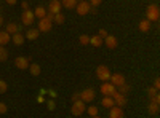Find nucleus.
Segmentation results:
<instances>
[{
    "mask_svg": "<svg viewBox=\"0 0 160 118\" xmlns=\"http://www.w3.org/2000/svg\"><path fill=\"white\" fill-rule=\"evenodd\" d=\"M112 99H114V102H115V106H118V107H123L125 104H127L125 94H120L118 91H115V93L112 94Z\"/></svg>",
    "mask_w": 160,
    "mask_h": 118,
    "instance_id": "9b49d317",
    "label": "nucleus"
},
{
    "mask_svg": "<svg viewBox=\"0 0 160 118\" xmlns=\"http://www.w3.org/2000/svg\"><path fill=\"white\" fill-rule=\"evenodd\" d=\"M47 104H48V109H50V110H53V109H55V102H53V101H48Z\"/></svg>",
    "mask_w": 160,
    "mask_h": 118,
    "instance_id": "c9c22d12",
    "label": "nucleus"
},
{
    "mask_svg": "<svg viewBox=\"0 0 160 118\" xmlns=\"http://www.w3.org/2000/svg\"><path fill=\"white\" fill-rule=\"evenodd\" d=\"M78 42L82 43V45H88L90 43V37L87 34H82V35H80V38H78Z\"/></svg>",
    "mask_w": 160,
    "mask_h": 118,
    "instance_id": "bb28decb",
    "label": "nucleus"
},
{
    "mask_svg": "<svg viewBox=\"0 0 160 118\" xmlns=\"http://www.w3.org/2000/svg\"><path fill=\"white\" fill-rule=\"evenodd\" d=\"M8 43H10V34L2 31V32H0V46H5Z\"/></svg>",
    "mask_w": 160,
    "mask_h": 118,
    "instance_id": "6ab92c4d",
    "label": "nucleus"
},
{
    "mask_svg": "<svg viewBox=\"0 0 160 118\" xmlns=\"http://www.w3.org/2000/svg\"><path fill=\"white\" fill-rule=\"evenodd\" d=\"M104 43H106V46H108V48H111V50L117 48V45H118L117 38H115L114 35H108V37H106V38H104Z\"/></svg>",
    "mask_w": 160,
    "mask_h": 118,
    "instance_id": "4468645a",
    "label": "nucleus"
},
{
    "mask_svg": "<svg viewBox=\"0 0 160 118\" xmlns=\"http://www.w3.org/2000/svg\"><path fill=\"white\" fill-rule=\"evenodd\" d=\"M98 35H99V37L102 38V40H104V38H106V37H108L109 34H108V31H106V29H99V32H98Z\"/></svg>",
    "mask_w": 160,
    "mask_h": 118,
    "instance_id": "473e14b6",
    "label": "nucleus"
},
{
    "mask_svg": "<svg viewBox=\"0 0 160 118\" xmlns=\"http://www.w3.org/2000/svg\"><path fill=\"white\" fill-rule=\"evenodd\" d=\"M109 118H123V110L122 107H118V106H114L109 109Z\"/></svg>",
    "mask_w": 160,
    "mask_h": 118,
    "instance_id": "ddd939ff",
    "label": "nucleus"
},
{
    "mask_svg": "<svg viewBox=\"0 0 160 118\" xmlns=\"http://www.w3.org/2000/svg\"><path fill=\"white\" fill-rule=\"evenodd\" d=\"M95 97H96V93H95V89H91V88H87V89H83L82 93H80V99H82L85 104L87 102H93Z\"/></svg>",
    "mask_w": 160,
    "mask_h": 118,
    "instance_id": "20e7f679",
    "label": "nucleus"
},
{
    "mask_svg": "<svg viewBox=\"0 0 160 118\" xmlns=\"http://www.w3.org/2000/svg\"><path fill=\"white\" fill-rule=\"evenodd\" d=\"M61 2L59 0H51L50 5H48V13H51V15H58V13H61Z\"/></svg>",
    "mask_w": 160,
    "mask_h": 118,
    "instance_id": "1a4fd4ad",
    "label": "nucleus"
},
{
    "mask_svg": "<svg viewBox=\"0 0 160 118\" xmlns=\"http://www.w3.org/2000/svg\"><path fill=\"white\" fill-rule=\"evenodd\" d=\"M19 31H21V27L18 24H15V22L7 24V29H5V32H8V34H18Z\"/></svg>",
    "mask_w": 160,
    "mask_h": 118,
    "instance_id": "f3484780",
    "label": "nucleus"
},
{
    "mask_svg": "<svg viewBox=\"0 0 160 118\" xmlns=\"http://www.w3.org/2000/svg\"><path fill=\"white\" fill-rule=\"evenodd\" d=\"M148 110H149L151 115H157V113H158V102L151 101V102H149V106H148Z\"/></svg>",
    "mask_w": 160,
    "mask_h": 118,
    "instance_id": "4be33fe9",
    "label": "nucleus"
},
{
    "mask_svg": "<svg viewBox=\"0 0 160 118\" xmlns=\"http://www.w3.org/2000/svg\"><path fill=\"white\" fill-rule=\"evenodd\" d=\"M16 2H18V0H7V3H8V5H15Z\"/></svg>",
    "mask_w": 160,
    "mask_h": 118,
    "instance_id": "58836bf2",
    "label": "nucleus"
},
{
    "mask_svg": "<svg viewBox=\"0 0 160 118\" xmlns=\"http://www.w3.org/2000/svg\"><path fill=\"white\" fill-rule=\"evenodd\" d=\"M8 59V51L5 46H0V62H3Z\"/></svg>",
    "mask_w": 160,
    "mask_h": 118,
    "instance_id": "a878e982",
    "label": "nucleus"
},
{
    "mask_svg": "<svg viewBox=\"0 0 160 118\" xmlns=\"http://www.w3.org/2000/svg\"><path fill=\"white\" fill-rule=\"evenodd\" d=\"M78 99H80V93H74L72 94V102L74 101H78Z\"/></svg>",
    "mask_w": 160,
    "mask_h": 118,
    "instance_id": "f704fd0d",
    "label": "nucleus"
},
{
    "mask_svg": "<svg viewBox=\"0 0 160 118\" xmlns=\"http://www.w3.org/2000/svg\"><path fill=\"white\" fill-rule=\"evenodd\" d=\"M101 2H102V0H90L88 3H90L91 7H95V8H96V7H99V5H101Z\"/></svg>",
    "mask_w": 160,
    "mask_h": 118,
    "instance_id": "72a5a7b5",
    "label": "nucleus"
},
{
    "mask_svg": "<svg viewBox=\"0 0 160 118\" xmlns=\"http://www.w3.org/2000/svg\"><path fill=\"white\" fill-rule=\"evenodd\" d=\"M64 15H61V13H58V15H55V18H53V21H55L56 24H62L64 22Z\"/></svg>",
    "mask_w": 160,
    "mask_h": 118,
    "instance_id": "cd10ccee",
    "label": "nucleus"
},
{
    "mask_svg": "<svg viewBox=\"0 0 160 118\" xmlns=\"http://www.w3.org/2000/svg\"><path fill=\"white\" fill-rule=\"evenodd\" d=\"M158 18H160V10H158V7H157V5H149L148 10H146V19L151 21V22H154V21H158Z\"/></svg>",
    "mask_w": 160,
    "mask_h": 118,
    "instance_id": "f257e3e1",
    "label": "nucleus"
},
{
    "mask_svg": "<svg viewBox=\"0 0 160 118\" xmlns=\"http://www.w3.org/2000/svg\"><path fill=\"white\" fill-rule=\"evenodd\" d=\"M24 40H26V37L22 35V34H13V43L15 45H18V46H21L22 43H24Z\"/></svg>",
    "mask_w": 160,
    "mask_h": 118,
    "instance_id": "aec40b11",
    "label": "nucleus"
},
{
    "mask_svg": "<svg viewBox=\"0 0 160 118\" xmlns=\"http://www.w3.org/2000/svg\"><path fill=\"white\" fill-rule=\"evenodd\" d=\"M61 2V5L64 7V8H68V10H72V8H75L77 7V0H59Z\"/></svg>",
    "mask_w": 160,
    "mask_h": 118,
    "instance_id": "a211bd4d",
    "label": "nucleus"
},
{
    "mask_svg": "<svg viewBox=\"0 0 160 118\" xmlns=\"http://www.w3.org/2000/svg\"><path fill=\"white\" fill-rule=\"evenodd\" d=\"M87 112L91 115V116H96L98 113H99V110H98V107H95V106H91V107H88L87 109Z\"/></svg>",
    "mask_w": 160,
    "mask_h": 118,
    "instance_id": "c756f323",
    "label": "nucleus"
},
{
    "mask_svg": "<svg viewBox=\"0 0 160 118\" xmlns=\"http://www.w3.org/2000/svg\"><path fill=\"white\" fill-rule=\"evenodd\" d=\"M21 8H24V10H29V3H28V2H22V3H21Z\"/></svg>",
    "mask_w": 160,
    "mask_h": 118,
    "instance_id": "4c0bfd02",
    "label": "nucleus"
},
{
    "mask_svg": "<svg viewBox=\"0 0 160 118\" xmlns=\"http://www.w3.org/2000/svg\"><path fill=\"white\" fill-rule=\"evenodd\" d=\"M99 91L104 94V96H112L114 93H115V86L111 83V82H104L102 85H101V88H99Z\"/></svg>",
    "mask_w": 160,
    "mask_h": 118,
    "instance_id": "39448f33",
    "label": "nucleus"
},
{
    "mask_svg": "<svg viewBox=\"0 0 160 118\" xmlns=\"http://www.w3.org/2000/svg\"><path fill=\"white\" fill-rule=\"evenodd\" d=\"M151 21H148V19H142V21H139V24H138V27H139V31L141 32H149L151 31Z\"/></svg>",
    "mask_w": 160,
    "mask_h": 118,
    "instance_id": "2eb2a0df",
    "label": "nucleus"
},
{
    "mask_svg": "<svg viewBox=\"0 0 160 118\" xmlns=\"http://www.w3.org/2000/svg\"><path fill=\"white\" fill-rule=\"evenodd\" d=\"M101 104L106 107V109H111V107H114L115 106V102H114V99H112V96H104L102 97V101H101Z\"/></svg>",
    "mask_w": 160,
    "mask_h": 118,
    "instance_id": "dca6fc26",
    "label": "nucleus"
},
{
    "mask_svg": "<svg viewBox=\"0 0 160 118\" xmlns=\"http://www.w3.org/2000/svg\"><path fill=\"white\" fill-rule=\"evenodd\" d=\"M91 118H101V116H99V115H96V116H91Z\"/></svg>",
    "mask_w": 160,
    "mask_h": 118,
    "instance_id": "a19ab883",
    "label": "nucleus"
},
{
    "mask_svg": "<svg viewBox=\"0 0 160 118\" xmlns=\"http://www.w3.org/2000/svg\"><path fill=\"white\" fill-rule=\"evenodd\" d=\"M111 70L109 67H106V65H98V69H96V77L99 78V80L102 82H109L111 80Z\"/></svg>",
    "mask_w": 160,
    "mask_h": 118,
    "instance_id": "7ed1b4c3",
    "label": "nucleus"
},
{
    "mask_svg": "<svg viewBox=\"0 0 160 118\" xmlns=\"http://www.w3.org/2000/svg\"><path fill=\"white\" fill-rule=\"evenodd\" d=\"M7 110H8V107H7V104H3V102H0V115H3V113H7Z\"/></svg>",
    "mask_w": 160,
    "mask_h": 118,
    "instance_id": "2f4dec72",
    "label": "nucleus"
},
{
    "mask_svg": "<svg viewBox=\"0 0 160 118\" xmlns=\"http://www.w3.org/2000/svg\"><path fill=\"white\" fill-rule=\"evenodd\" d=\"M51 26H53V21H50L47 16L42 18L38 21V31L40 32H50L51 31Z\"/></svg>",
    "mask_w": 160,
    "mask_h": 118,
    "instance_id": "0eeeda50",
    "label": "nucleus"
},
{
    "mask_svg": "<svg viewBox=\"0 0 160 118\" xmlns=\"http://www.w3.org/2000/svg\"><path fill=\"white\" fill-rule=\"evenodd\" d=\"M90 8H91V5L87 2V0H85V2H78L77 3V7H75V10H77V13H78V15H87V13H90Z\"/></svg>",
    "mask_w": 160,
    "mask_h": 118,
    "instance_id": "6e6552de",
    "label": "nucleus"
},
{
    "mask_svg": "<svg viewBox=\"0 0 160 118\" xmlns=\"http://www.w3.org/2000/svg\"><path fill=\"white\" fill-rule=\"evenodd\" d=\"M85 110H87V106H85V102H83L82 99H78V101H74V102H72V109H71L72 115L80 116Z\"/></svg>",
    "mask_w": 160,
    "mask_h": 118,
    "instance_id": "f03ea898",
    "label": "nucleus"
},
{
    "mask_svg": "<svg viewBox=\"0 0 160 118\" xmlns=\"http://www.w3.org/2000/svg\"><path fill=\"white\" fill-rule=\"evenodd\" d=\"M118 88V93L120 94H125V93H128V91H130V86L125 83V85H120V86H117Z\"/></svg>",
    "mask_w": 160,
    "mask_h": 118,
    "instance_id": "c85d7f7f",
    "label": "nucleus"
},
{
    "mask_svg": "<svg viewBox=\"0 0 160 118\" xmlns=\"http://www.w3.org/2000/svg\"><path fill=\"white\" fill-rule=\"evenodd\" d=\"M111 83L114 86H120V85H125V77L122 73H112L111 75Z\"/></svg>",
    "mask_w": 160,
    "mask_h": 118,
    "instance_id": "f8f14e48",
    "label": "nucleus"
},
{
    "mask_svg": "<svg viewBox=\"0 0 160 118\" xmlns=\"http://www.w3.org/2000/svg\"><path fill=\"white\" fill-rule=\"evenodd\" d=\"M7 89H8V85H7V82L0 80V94H2V93H7Z\"/></svg>",
    "mask_w": 160,
    "mask_h": 118,
    "instance_id": "7c9ffc66",
    "label": "nucleus"
},
{
    "mask_svg": "<svg viewBox=\"0 0 160 118\" xmlns=\"http://www.w3.org/2000/svg\"><path fill=\"white\" fill-rule=\"evenodd\" d=\"M154 88H155V89H158V88H160V80H158V78H155V82H154Z\"/></svg>",
    "mask_w": 160,
    "mask_h": 118,
    "instance_id": "e433bc0d",
    "label": "nucleus"
},
{
    "mask_svg": "<svg viewBox=\"0 0 160 118\" xmlns=\"http://www.w3.org/2000/svg\"><path fill=\"white\" fill-rule=\"evenodd\" d=\"M34 19H35L34 11H31V10H24V11H22V15H21V21H22V24H24V26H31V24L34 22Z\"/></svg>",
    "mask_w": 160,
    "mask_h": 118,
    "instance_id": "423d86ee",
    "label": "nucleus"
},
{
    "mask_svg": "<svg viewBox=\"0 0 160 118\" xmlns=\"http://www.w3.org/2000/svg\"><path fill=\"white\" fill-rule=\"evenodd\" d=\"M0 10H2V7H0Z\"/></svg>",
    "mask_w": 160,
    "mask_h": 118,
    "instance_id": "37998d69",
    "label": "nucleus"
},
{
    "mask_svg": "<svg viewBox=\"0 0 160 118\" xmlns=\"http://www.w3.org/2000/svg\"><path fill=\"white\" fill-rule=\"evenodd\" d=\"M34 16H37V18H45L47 16V8H43V7H37L35 8V11H34Z\"/></svg>",
    "mask_w": 160,
    "mask_h": 118,
    "instance_id": "5701e85b",
    "label": "nucleus"
},
{
    "mask_svg": "<svg viewBox=\"0 0 160 118\" xmlns=\"http://www.w3.org/2000/svg\"><path fill=\"white\" fill-rule=\"evenodd\" d=\"M29 69H31V73H32L34 77L40 75V65H38V64H29Z\"/></svg>",
    "mask_w": 160,
    "mask_h": 118,
    "instance_id": "393cba45",
    "label": "nucleus"
},
{
    "mask_svg": "<svg viewBox=\"0 0 160 118\" xmlns=\"http://www.w3.org/2000/svg\"><path fill=\"white\" fill-rule=\"evenodd\" d=\"M90 43H91L93 46H101V45L104 43V40H102V38L96 34L95 37H91V38H90Z\"/></svg>",
    "mask_w": 160,
    "mask_h": 118,
    "instance_id": "b1692460",
    "label": "nucleus"
},
{
    "mask_svg": "<svg viewBox=\"0 0 160 118\" xmlns=\"http://www.w3.org/2000/svg\"><path fill=\"white\" fill-rule=\"evenodd\" d=\"M15 64H16V67L19 70H26V69H29V61L28 58H24V56H18L15 59Z\"/></svg>",
    "mask_w": 160,
    "mask_h": 118,
    "instance_id": "9d476101",
    "label": "nucleus"
},
{
    "mask_svg": "<svg viewBox=\"0 0 160 118\" xmlns=\"http://www.w3.org/2000/svg\"><path fill=\"white\" fill-rule=\"evenodd\" d=\"M77 2H85V0H77Z\"/></svg>",
    "mask_w": 160,
    "mask_h": 118,
    "instance_id": "79ce46f5",
    "label": "nucleus"
},
{
    "mask_svg": "<svg viewBox=\"0 0 160 118\" xmlns=\"http://www.w3.org/2000/svg\"><path fill=\"white\" fill-rule=\"evenodd\" d=\"M38 34H40V31L38 29H29L28 32H26V38H29V40H35V38L38 37Z\"/></svg>",
    "mask_w": 160,
    "mask_h": 118,
    "instance_id": "412c9836",
    "label": "nucleus"
},
{
    "mask_svg": "<svg viewBox=\"0 0 160 118\" xmlns=\"http://www.w3.org/2000/svg\"><path fill=\"white\" fill-rule=\"evenodd\" d=\"M0 26H3V18L0 16Z\"/></svg>",
    "mask_w": 160,
    "mask_h": 118,
    "instance_id": "ea45409f",
    "label": "nucleus"
}]
</instances>
